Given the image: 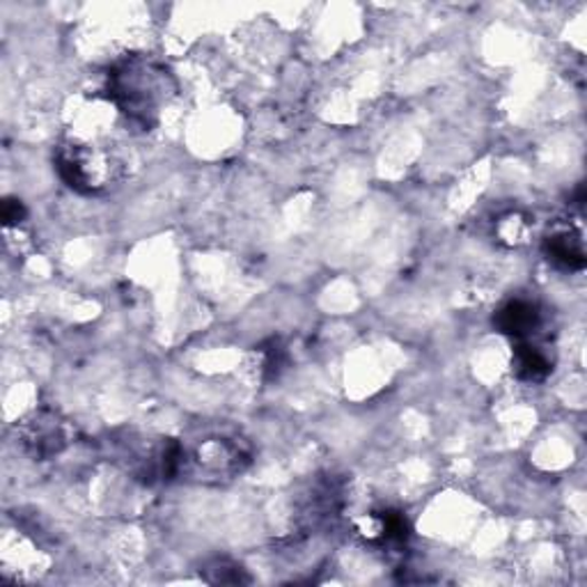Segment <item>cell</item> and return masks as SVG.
I'll list each match as a JSON object with an SVG mask.
<instances>
[{
    "label": "cell",
    "instance_id": "cell-1",
    "mask_svg": "<svg viewBox=\"0 0 587 587\" xmlns=\"http://www.w3.org/2000/svg\"><path fill=\"white\" fill-rule=\"evenodd\" d=\"M103 92L129 124L150 131L175 94V79L154 58L126 55L109 69Z\"/></svg>",
    "mask_w": 587,
    "mask_h": 587
},
{
    "label": "cell",
    "instance_id": "cell-2",
    "mask_svg": "<svg viewBox=\"0 0 587 587\" xmlns=\"http://www.w3.org/2000/svg\"><path fill=\"white\" fill-rule=\"evenodd\" d=\"M184 462L182 477L202 482V485H223L244 473L251 464V443L227 429L206 432L191 443L182 441Z\"/></svg>",
    "mask_w": 587,
    "mask_h": 587
},
{
    "label": "cell",
    "instance_id": "cell-3",
    "mask_svg": "<svg viewBox=\"0 0 587 587\" xmlns=\"http://www.w3.org/2000/svg\"><path fill=\"white\" fill-rule=\"evenodd\" d=\"M60 180L81 195L107 193L122 178V161L109 148L81 138H67L55 152Z\"/></svg>",
    "mask_w": 587,
    "mask_h": 587
},
{
    "label": "cell",
    "instance_id": "cell-4",
    "mask_svg": "<svg viewBox=\"0 0 587 587\" xmlns=\"http://www.w3.org/2000/svg\"><path fill=\"white\" fill-rule=\"evenodd\" d=\"M77 429L72 421H67L55 408H38L17 425V445L21 453L47 462L62 455L74 443Z\"/></svg>",
    "mask_w": 587,
    "mask_h": 587
},
{
    "label": "cell",
    "instance_id": "cell-5",
    "mask_svg": "<svg viewBox=\"0 0 587 587\" xmlns=\"http://www.w3.org/2000/svg\"><path fill=\"white\" fill-rule=\"evenodd\" d=\"M356 533L365 539V544L384 550V554H397L408 542L411 528L406 516L397 509H374L354 522Z\"/></svg>",
    "mask_w": 587,
    "mask_h": 587
},
{
    "label": "cell",
    "instance_id": "cell-6",
    "mask_svg": "<svg viewBox=\"0 0 587 587\" xmlns=\"http://www.w3.org/2000/svg\"><path fill=\"white\" fill-rule=\"evenodd\" d=\"M494 326L498 333L512 337L514 342L530 340L542 326V310L528 298H512L498 307L494 315Z\"/></svg>",
    "mask_w": 587,
    "mask_h": 587
},
{
    "label": "cell",
    "instance_id": "cell-7",
    "mask_svg": "<svg viewBox=\"0 0 587 587\" xmlns=\"http://www.w3.org/2000/svg\"><path fill=\"white\" fill-rule=\"evenodd\" d=\"M544 255L556 269L569 271V273L583 271L587 264L583 236L574 227H563V230L550 232L544 239Z\"/></svg>",
    "mask_w": 587,
    "mask_h": 587
},
{
    "label": "cell",
    "instance_id": "cell-8",
    "mask_svg": "<svg viewBox=\"0 0 587 587\" xmlns=\"http://www.w3.org/2000/svg\"><path fill=\"white\" fill-rule=\"evenodd\" d=\"M514 374L526 384H539L544 378L554 372V358L550 354L539 347L537 342L530 340H519L514 347Z\"/></svg>",
    "mask_w": 587,
    "mask_h": 587
},
{
    "label": "cell",
    "instance_id": "cell-9",
    "mask_svg": "<svg viewBox=\"0 0 587 587\" xmlns=\"http://www.w3.org/2000/svg\"><path fill=\"white\" fill-rule=\"evenodd\" d=\"M496 234H498V241H503L505 246H522L526 244L528 234H530V219L519 212H509L498 219Z\"/></svg>",
    "mask_w": 587,
    "mask_h": 587
},
{
    "label": "cell",
    "instance_id": "cell-10",
    "mask_svg": "<svg viewBox=\"0 0 587 587\" xmlns=\"http://www.w3.org/2000/svg\"><path fill=\"white\" fill-rule=\"evenodd\" d=\"M260 356V372L264 378H275L285 367V347L279 340H269L257 350Z\"/></svg>",
    "mask_w": 587,
    "mask_h": 587
},
{
    "label": "cell",
    "instance_id": "cell-11",
    "mask_svg": "<svg viewBox=\"0 0 587 587\" xmlns=\"http://www.w3.org/2000/svg\"><path fill=\"white\" fill-rule=\"evenodd\" d=\"M206 571H210V576L206 578H210L212 583H244V580H249L244 576V569L236 567V565H230L227 560L216 563L212 569H206Z\"/></svg>",
    "mask_w": 587,
    "mask_h": 587
},
{
    "label": "cell",
    "instance_id": "cell-12",
    "mask_svg": "<svg viewBox=\"0 0 587 587\" xmlns=\"http://www.w3.org/2000/svg\"><path fill=\"white\" fill-rule=\"evenodd\" d=\"M28 216V210L26 204L19 200V198H6L3 202V225L6 230H12V227H19Z\"/></svg>",
    "mask_w": 587,
    "mask_h": 587
}]
</instances>
